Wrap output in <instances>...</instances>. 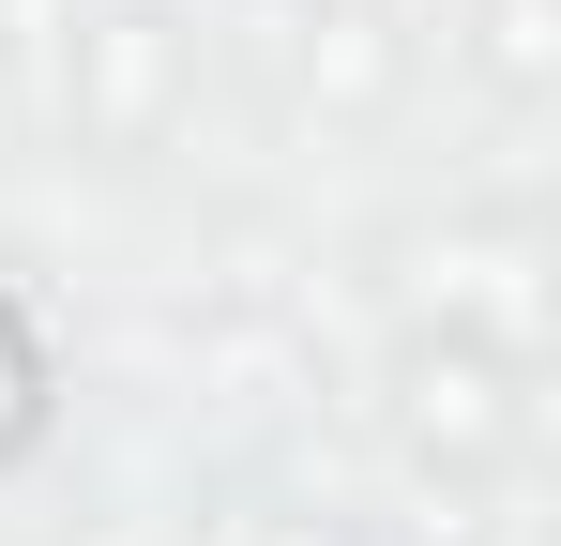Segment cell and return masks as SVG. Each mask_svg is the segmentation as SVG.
<instances>
[{
	"instance_id": "5b68a950",
	"label": "cell",
	"mask_w": 561,
	"mask_h": 546,
	"mask_svg": "<svg viewBox=\"0 0 561 546\" xmlns=\"http://www.w3.org/2000/svg\"><path fill=\"white\" fill-rule=\"evenodd\" d=\"M31 395H46V364H31V319L0 304V455L31 441Z\"/></svg>"
},
{
	"instance_id": "7a4b0ae2",
	"label": "cell",
	"mask_w": 561,
	"mask_h": 546,
	"mask_svg": "<svg viewBox=\"0 0 561 546\" xmlns=\"http://www.w3.org/2000/svg\"><path fill=\"white\" fill-rule=\"evenodd\" d=\"M61 106H77L92 152H152V137L183 122V31H168V15H106L92 46H77V91H61Z\"/></svg>"
},
{
	"instance_id": "6da1fadb",
	"label": "cell",
	"mask_w": 561,
	"mask_h": 546,
	"mask_svg": "<svg viewBox=\"0 0 561 546\" xmlns=\"http://www.w3.org/2000/svg\"><path fill=\"white\" fill-rule=\"evenodd\" d=\"M394 425H410V455H440V470H516L531 455V364L440 334V350L394 364Z\"/></svg>"
},
{
	"instance_id": "277c9868",
	"label": "cell",
	"mask_w": 561,
	"mask_h": 546,
	"mask_svg": "<svg viewBox=\"0 0 561 546\" xmlns=\"http://www.w3.org/2000/svg\"><path fill=\"white\" fill-rule=\"evenodd\" d=\"M485 77H501V91H547V0H485Z\"/></svg>"
},
{
	"instance_id": "3957f363",
	"label": "cell",
	"mask_w": 561,
	"mask_h": 546,
	"mask_svg": "<svg viewBox=\"0 0 561 546\" xmlns=\"http://www.w3.org/2000/svg\"><path fill=\"white\" fill-rule=\"evenodd\" d=\"M440 334L470 350H547V243H531V213H501V228H440Z\"/></svg>"
},
{
	"instance_id": "8992f818",
	"label": "cell",
	"mask_w": 561,
	"mask_h": 546,
	"mask_svg": "<svg viewBox=\"0 0 561 546\" xmlns=\"http://www.w3.org/2000/svg\"><path fill=\"white\" fill-rule=\"evenodd\" d=\"M243 546H350V532H334V516H259Z\"/></svg>"
}]
</instances>
